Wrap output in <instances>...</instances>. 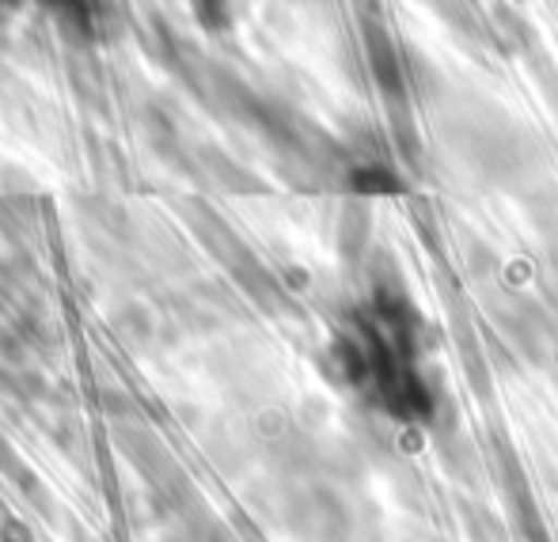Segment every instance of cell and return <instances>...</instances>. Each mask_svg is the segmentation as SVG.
Listing matches in <instances>:
<instances>
[{
  "mask_svg": "<svg viewBox=\"0 0 558 542\" xmlns=\"http://www.w3.org/2000/svg\"><path fill=\"white\" fill-rule=\"evenodd\" d=\"M468 278L475 285L478 300L486 304L494 327L501 330L509 345L521 353L529 365L551 368L558 360V308L536 296H524L521 288L509 281L501 258L486 247L483 239L468 243Z\"/></svg>",
  "mask_w": 558,
  "mask_h": 542,
  "instance_id": "1",
  "label": "cell"
},
{
  "mask_svg": "<svg viewBox=\"0 0 558 542\" xmlns=\"http://www.w3.org/2000/svg\"><path fill=\"white\" fill-rule=\"evenodd\" d=\"M529 213L539 232L544 270H547V281H551V296H555V308H558V209H555V201H544V206H532Z\"/></svg>",
  "mask_w": 558,
  "mask_h": 542,
  "instance_id": "2",
  "label": "cell"
},
{
  "mask_svg": "<svg viewBox=\"0 0 558 542\" xmlns=\"http://www.w3.org/2000/svg\"><path fill=\"white\" fill-rule=\"evenodd\" d=\"M460 516L468 520L471 542H506V535H501V528H498V520H494V513H486V508H478V505H463Z\"/></svg>",
  "mask_w": 558,
  "mask_h": 542,
  "instance_id": "3",
  "label": "cell"
},
{
  "mask_svg": "<svg viewBox=\"0 0 558 542\" xmlns=\"http://www.w3.org/2000/svg\"><path fill=\"white\" fill-rule=\"evenodd\" d=\"M532 73H536L539 91H544L547 107H551V114H555V122H558V69L544 58V53H536V61H532Z\"/></svg>",
  "mask_w": 558,
  "mask_h": 542,
  "instance_id": "4",
  "label": "cell"
},
{
  "mask_svg": "<svg viewBox=\"0 0 558 542\" xmlns=\"http://www.w3.org/2000/svg\"><path fill=\"white\" fill-rule=\"evenodd\" d=\"M551 375H555V387H558V360H555V365H551Z\"/></svg>",
  "mask_w": 558,
  "mask_h": 542,
  "instance_id": "5",
  "label": "cell"
}]
</instances>
